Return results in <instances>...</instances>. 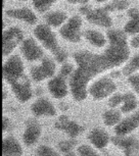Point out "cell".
<instances>
[{
    "mask_svg": "<svg viewBox=\"0 0 139 156\" xmlns=\"http://www.w3.org/2000/svg\"><path fill=\"white\" fill-rule=\"evenodd\" d=\"M77 69L71 76L69 87L74 99L83 101L88 96V85L96 76L114 69L104 52L101 54L89 51H78L74 54Z\"/></svg>",
    "mask_w": 139,
    "mask_h": 156,
    "instance_id": "obj_1",
    "label": "cell"
},
{
    "mask_svg": "<svg viewBox=\"0 0 139 156\" xmlns=\"http://www.w3.org/2000/svg\"><path fill=\"white\" fill-rule=\"evenodd\" d=\"M34 35L43 44V46L54 55L55 59L57 61L63 62V61L66 60L67 52L60 46L57 36L48 25H43V23L38 25L34 29Z\"/></svg>",
    "mask_w": 139,
    "mask_h": 156,
    "instance_id": "obj_2",
    "label": "cell"
},
{
    "mask_svg": "<svg viewBox=\"0 0 139 156\" xmlns=\"http://www.w3.org/2000/svg\"><path fill=\"white\" fill-rule=\"evenodd\" d=\"M116 90L117 86L115 82L108 76H103L90 85L88 88V94L94 100H103L113 95Z\"/></svg>",
    "mask_w": 139,
    "mask_h": 156,
    "instance_id": "obj_3",
    "label": "cell"
},
{
    "mask_svg": "<svg viewBox=\"0 0 139 156\" xmlns=\"http://www.w3.org/2000/svg\"><path fill=\"white\" fill-rule=\"evenodd\" d=\"M25 76V67L19 55H13L3 64V78L6 83L13 84Z\"/></svg>",
    "mask_w": 139,
    "mask_h": 156,
    "instance_id": "obj_4",
    "label": "cell"
},
{
    "mask_svg": "<svg viewBox=\"0 0 139 156\" xmlns=\"http://www.w3.org/2000/svg\"><path fill=\"white\" fill-rule=\"evenodd\" d=\"M82 20L79 16H73L60 27V34L64 40L71 43H78L81 40Z\"/></svg>",
    "mask_w": 139,
    "mask_h": 156,
    "instance_id": "obj_5",
    "label": "cell"
},
{
    "mask_svg": "<svg viewBox=\"0 0 139 156\" xmlns=\"http://www.w3.org/2000/svg\"><path fill=\"white\" fill-rule=\"evenodd\" d=\"M80 11L86 16V20L91 23H94V25L104 27V28H109L113 25L112 17L109 16L108 11L105 8L91 9L88 6H82Z\"/></svg>",
    "mask_w": 139,
    "mask_h": 156,
    "instance_id": "obj_6",
    "label": "cell"
},
{
    "mask_svg": "<svg viewBox=\"0 0 139 156\" xmlns=\"http://www.w3.org/2000/svg\"><path fill=\"white\" fill-rule=\"evenodd\" d=\"M55 69H57V66H55L54 61L48 57H44L42 58V61L39 66H33L31 69V78L35 83H40L46 79L52 78L55 73Z\"/></svg>",
    "mask_w": 139,
    "mask_h": 156,
    "instance_id": "obj_7",
    "label": "cell"
},
{
    "mask_svg": "<svg viewBox=\"0 0 139 156\" xmlns=\"http://www.w3.org/2000/svg\"><path fill=\"white\" fill-rule=\"evenodd\" d=\"M2 40H3V42H2L3 43L2 44L3 55L4 56H8V55L13 53L16 47L24 41V34L19 28L11 27L4 30Z\"/></svg>",
    "mask_w": 139,
    "mask_h": 156,
    "instance_id": "obj_8",
    "label": "cell"
},
{
    "mask_svg": "<svg viewBox=\"0 0 139 156\" xmlns=\"http://www.w3.org/2000/svg\"><path fill=\"white\" fill-rule=\"evenodd\" d=\"M111 141L118 148L122 149L125 156H139V141L133 136L112 137Z\"/></svg>",
    "mask_w": 139,
    "mask_h": 156,
    "instance_id": "obj_9",
    "label": "cell"
},
{
    "mask_svg": "<svg viewBox=\"0 0 139 156\" xmlns=\"http://www.w3.org/2000/svg\"><path fill=\"white\" fill-rule=\"evenodd\" d=\"M10 87L14 96H16V98L22 103L29 101L32 98V96H33V90H32L31 82L27 78V76H22L16 82L11 84Z\"/></svg>",
    "mask_w": 139,
    "mask_h": 156,
    "instance_id": "obj_10",
    "label": "cell"
},
{
    "mask_svg": "<svg viewBox=\"0 0 139 156\" xmlns=\"http://www.w3.org/2000/svg\"><path fill=\"white\" fill-rule=\"evenodd\" d=\"M41 129L40 123L36 119H30L26 122V129L23 134V141L27 147L34 146L38 142L41 136Z\"/></svg>",
    "mask_w": 139,
    "mask_h": 156,
    "instance_id": "obj_11",
    "label": "cell"
},
{
    "mask_svg": "<svg viewBox=\"0 0 139 156\" xmlns=\"http://www.w3.org/2000/svg\"><path fill=\"white\" fill-rule=\"evenodd\" d=\"M20 51L28 61H37L43 57L42 49L33 38H27L23 41Z\"/></svg>",
    "mask_w": 139,
    "mask_h": 156,
    "instance_id": "obj_12",
    "label": "cell"
},
{
    "mask_svg": "<svg viewBox=\"0 0 139 156\" xmlns=\"http://www.w3.org/2000/svg\"><path fill=\"white\" fill-rule=\"evenodd\" d=\"M54 126L60 131H64V133H67V135L70 138H76L77 136H79L80 134L84 131V126L78 125L76 122H72L70 120V119L68 117L66 114L60 115L58 117L57 122H55Z\"/></svg>",
    "mask_w": 139,
    "mask_h": 156,
    "instance_id": "obj_13",
    "label": "cell"
},
{
    "mask_svg": "<svg viewBox=\"0 0 139 156\" xmlns=\"http://www.w3.org/2000/svg\"><path fill=\"white\" fill-rule=\"evenodd\" d=\"M47 88L50 94L54 97V98L61 99L66 97L69 93V87H68L66 78L61 75L57 76H53L50 79L48 84H47Z\"/></svg>",
    "mask_w": 139,
    "mask_h": 156,
    "instance_id": "obj_14",
    "label": "cell"
},
{
    "mask_svg": "<svg viewBox=\"0 0 139 156\" xmlns=\"http://www.w3.org/2000/svg\"><path fill=\"white\" fill-rule=\"evenodd\" d=\"M138 126H139V111H136L132 115L121 120V122L118 123L115 126V133H116L117 136H127V135L131 134Z\"/></svg>",
    "mask_w": 139,
    "mask_h": 156,
    "instance_id": "obj_15",
    "label": "cell"
},
{
    "mask_svg": "<svg viewBox=\"0 0 139 156\" xmlns=\"http://www.w3.org/2000/svg\"><path fill=\"white\" fill-rule=\"evenodd\" d=\"M31 111L35 116H54L57 109L49 100L39 98L31 105Z\"/></svg>",
    "mask_w": 139,
    "mask_h": 156,
    "instance_id": "obj_16",
    "label": "cell"
},
{
    "mask_svg": "<svg viewBox=\"0 0 139 156\" xmlns=\"http://www.w3.org/2000/svg\"><path fill=\"white\" fill-rule=\"evenodd\" d=\"M6 14L11 19L23 20L29 25H35L37 23V16L33 11L27 7L11 8L6 10Z\"/></svg>",
    "mask_w": 139,
    "mask_h": 156,
    "instance_id": "obj_17",
    "label": "cell"
},
{
    "mask_svg": "<svg viewBox=\"0 0 139 156\" xmlns=\"http://www.w3.org/2000/svg\"><path fill=\"white\" fill-rule=\"evenodd\" d=\"M88 140L97 149H103L111 141L108 134L102 129H93L88 134Z\"/></svg>",
    "mask_w": 139,
    "mask_h": 156,
    "instance_id": "obj_18",
    "label": "cell"
},
{
    "mask_svg": "<svg viewBox=\"0 0 139 156\" xmlns=\"http://www.w3.org/2000/svg\"><path fill=\"white\" fill-rule=\"evenodd\" d=\"M2 153H3V156H22L23 148L16 138L8 136L3 139Z\"/></svg>",
    "mask_w": 139,
    "mask_h": 156,
    "instance_id": "obj_19",
    "label": "cell"
},
{
    "mask_svg": "<svg viewBox=\"0 0 139 156\" xmlns=\"http://www.w3.org/2000/svg\"><path fill=\"white\" fill-rule=\"evenodd\" d=\"M46 23L49 27L51 28H58L63 27L68 20V16L66 12L60 10L51 11L46 16Z\"/></svg>",
    "mask_w": 139,
    "mask_h": 156,
    "instance_id": "obj_20",
    "label": "cell"
},
{
    "mask_svg": "<svg viewBox=\"0 0 139 156\" xmlns=\"http://www.w3.org/2000/svg\"><path fill=\"white\" fill-rule=\"evenodd\" d=\"M84 37L91 45L97 48H102L106 44V38L101 32H98L96 30H88L85 32Z\"/></svg>",
    "mask_w": 139,
    "mask_h": 156,
    "instance_id": "obj_21",
    "label": "cell"
},
{
    "mask_svg": "<svg viewBox=\"0 0 139 156\" xmlns=\"http://www.w3.org/2000/svg\"><path fill=\"white\" fill-rule=\"evenodd\" d=\"M102 120L105 126H116L122 120V111L118 110L116 108H112L109 110H106L102 114Z\"/></svg>",
    "mask_w": 139,
    "mask_h": 156,
    "instance_id": "obj_22",
    "label": "cell"
},
{
    "mask_svg": "<svg viewBox=\"0 0 139 156\" xmlns=\"http://www.w3.org/2000/svg\"><path fill=\"white\" fill-rule=\"evenodd\" d=\"M120 108L123 113H129L132 112L133 110H135L137 108V99H136L134 94L132 93L124 94L123 102L121 104Z\"/></svg>",
    "mask_w": 139,
    "mask_h": 156,
    "instance_id": "obj_23",
    "label": "cell"
},
{
    "mask_svg": "<svg viewBox=\"0 0 139 156\" xmlns=\"http://www.w3.org/2000/svg\"><path fill=\"white\" fill-rule=\"evenodd\" d=\"M139 70V53L133 56V58L127 63L123 69V73L127 76H132L133 73Z\"/></svg>",
    "mask_w": 139,
    "mask_h": 156,
    "instance_id": "obj_24",
    "label": "cell"
},
{
    "mask_svg": "<svg viewBox=\"0 0 139 156\" xmlns=\"http://www.w3.org/2000/svg\"><path fill=\"white\" fill-rule=\"evenodd\" d=\"M130 3L128 0H113L111 3L105 6V9L108 11H122L129 8Z\"/></svg>",
    "mask_w": 139,
    "mask_h": 156,
    "instance_id": "obj_25",
    "label": "cell"
},
{
    "mask_svg": "<svg viewBox=\"0 0 139 156\" xmlns=\"http://www.w3.org/2000/svg\"><path fill=\"white\" fill-rule=\"evenodd\" d=\"M124 32L129 35L139 34V17H136V19H130L129 22L125 25Z\"/></svg>",
    "mask_w": 139,
    "mask_h": 156,
    "instance_id": "obj_26",
    "label": "cell"
},
{
    "mask_svg": "<svg viewBox=\"0 0 139 156\" xmlns=\"http://www.w3.org/2000/svg\"><path fill=\"white\" fill-rule=\"evenodd\" d=\"M58 0H33L35 8L40 12H45Z\"/></svg>",
    "mask_w": 139,
    "mask_h": 156,
    "instance_id": "obj_27",
    "label": "cell"
},
{
    "mask_svg": "<svg viewBox=\"0 0 139 156\" xmlns=\"http://www.w3.org/2000/svg\"><path fill=\"white\" fill-rule=\"evenodd\" d=\"M77 143L78 142L72 138L71 140L60 141V142L57 144V147H58V149L60 150V152H63L64 154H66V153H69L71 151H73V149L76 147Z\"/></svg>",
    "mask_w": 139,
    "mask_h": 156,
    "instance_id": "obj_28",
    "label": "cell"
},
{
    "mask_svg": "<svg viewBox=\"0 0 139 156\" xmlns=\"http://www.w3.org/2000/svg\"><path fill=\"white\" fill-rule=\"evenodd\" d=\"M37 156H61L57 151L47 145H41L36 150Z\"/></svg>",
    "mask_w": 139,
    "mask_h": 156,
    "instance_id": "obj_29",
    "label": "cell"
},
{
    "mask_svg": "<svg viewBox=\"0 0 139 156\" xmlns=\"http://www.w3.org/2000/svg\"><path fill=\"white\" fill-rule=\"evenodd\" d=\"M77 153L79 156H100L92 147L89 145H81L77 148Z\"/></svg>",
    "mask_w": 139,
    "mask_h": 156,
    "instance_id": "obj_30",
    "label": "cell"
},
{
    "mask_svg": "<svg viewBox=\"0 0 139 156\" xmlns=\"http://www.w3.org/2000/svg\"><path fill=\"white\" fill-rule=\"evenodd\" d=\"M123 98H124V94H114V95L111 96V98L108 99V106L111 108H116L118 106H121L123 102Z\"/></svg>",
    "mask_w": 139,
    "mask_h": 156,
    "instance_id": "obj_31",
    "label": "cell"
},
{
    "mask_svg": "<svg viewBox=\"0 0 139 156\" xmlns=\"http://www.w3.org/2000/svg\"><path fill=\"white\" fill-rule=\"evenodd\" d=\"M129 85L132 87V89L139 95V73L137 75H132L128 78Z\"/></svg>",
    "mask_w": 139,
    "mask_h": 156,
    "instance_id": "obj_32",
    "label": "cell"
},
{
    "mask_svg": "<svg viewBox=\"0 0 139 156\" xmlns=\"http://www.w3.org/2000/svg\"><path fill=\"white\" fill-rule=\"evenodd\" d=\"M74 72H75V69H74V66L71 63L64 64V66H61V69H60V75L63 76H64V78L72 76Z\"/></svg>",
    "mask_w": 139,
    "mask_h": 156,
    "instance_id": "obj_33",
    "label": "cell"
},
{
    "mask_svg": "<svg viewBox=\"0 0 139 156\" xmlns=\"http://www.w3.org/2000/svg\"><path fill=\"white\" fill-rule=\"evenodd\" d=\"M128 16H130V19H136V17H139V10L137 8H129L128 10Z\"/></svg>",
    "mask_w": 139,
    "mask_h": 156,
    "instance_id": "obj_34",
    "label": "cell"
},
{
    "mask_svg": "<svg viewBox=\"0 0 139 156\" xmlns=\"http://www.w3.org/2000/svg\"><path fill=\"white\" fill-rule=\"evenodd\" d=\"M11 126V122L10 119H7V117H3V132H6L7 129H9Z\"/></svg>",
    "mask_w": 139,
    "mask_h": 156,
    "instance_id": "obj_35",
    "label": "cell"
},
{
    "mask_svg": "<svg viewBox=\"0 0 139 156\" xmlns=\"http://www.w3.org/2000/svg\"><path fill=\"white\" fill-rule=\"evenodd\" d=\"M131 46L134 48H139V34L135 35L134 38L131 40Z\"/></svg>",
    "mask_w": 139,
    "mask_h": 156,
    "instance_id": "obj_36",
    "label": "cell"
},
{
    "mask_svg": "<svg viewBox=\"0 0 139 156\" xmlns=\"http://www.w3.org/2000/svg\"><path fill=\"white\" fill-rule=\"evenodd\" d=\"M67 1L72 4H86L88 0H67Z\"/></svg>",
    "mask_w": 139,
    "mask_h": 156,
    "instance_id": "obj_37",
    "label": "cell"
},
{
    "mask_svg": "<svg viewBox=\"0 0 139 156\" xmlns=\"http://www.w3.org/2000/svg\"><path fill=\"white\" fill-rule=\"evenodd\" d=\"M64 156H76V154L73 151H71L69 153H66V154H64Z\"/></svg>",
    "mask_w": 139,
    "mask_h": 156,
    "instance_id": "obj_38",
    "label": "cell"
},
{
    "mask_svg": "<svg viewBox=\"0 0 139 156\" xmlns=\"http://www.w3.org/2000/svg\"><path fill=\"white\" fill-rule=\"evenodd\" d=\"M96 2H98V3H102V2H104L106 1V0H95Z\"/></svg>",
    "mask_w": 139,
    "mask_h": 156,
    "instance_id": "obj_39",
    "label": "cell"
},
{
    "mask_svg": "<svg viewBox=\"0 0 139 156\" xmlns=\"http://www.w3.org/2000/svg\"><path fill=\"white\" fill-rule=\"evenodd\" d=\"M20 1H28V0H20Z\"/></svg>",
    "mask_w": 139,
    "mask_h": 156,
    "instance_id": "obj_40",
    "label": "cell"
}]
</instances>
